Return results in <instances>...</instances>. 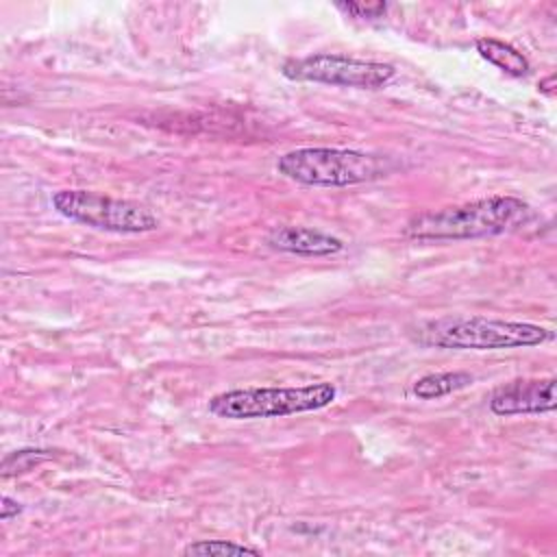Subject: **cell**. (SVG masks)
Masks as SVG:
<instances>
[{
	"instance_id": "obj_1",
	"label": "cell",
	"mask_w": 557,
	"mask_h": 557,
	"mask_svg": "<svg viewBox=\"0 0 557 557\" xmlns=\"http://www.w3.org/2000/svg\"><path fill=\"white\" fill-rule=\"evenodd\" d=\"M411 337L429 348L500 350L540 346L553 339V333L533 322L487 315H442L418 324L411 331Z\"/></svg>"
},
{
	"instance_id": "obj_2",
	"label": "cell",
	"mask_w": 557,
	"mask_h": 557,
	"mask_svg": "<svg viewBox=\"0 0 557 557\" xmlns=\"http://www.w3.org/2000/svg\"><path fill=\"white\" fill-rule=\"evenodd\" d=\"M531 207L516 196H490L411 218L405 235L413 239H474L507 233L527 222Z\"/></svg>"
},
{
	"instance_id": "obj_3",
	"label": "cell",
	"mask_w": 557,
	"mask_h": 557,
	"mask_svg": "<svg viewBox=\"0 0 557 557\" xmlns=\"http://www.w3.org/2000/svg\"><path fill=\"white\" fill-rule=\"evenodd\" d=\"M276 170L311 187H348L385 176L392 165L374 154L348 148H296L278 157Z\"/></svg>"
},
{
	"instance_id": "obj_4",
	"label": "cell",
	"mask_w": 557,
	"mask_h": 557,
	"mask_svg": "<svg viewBox=\"0 0 557 557\" xmlns=\"http://www.w3.org/2000/svg\"><path fill=\"white\" fill-rule=\"evenodd\" d=\"M337 396L333 383H309L298 387H248L228 389L209 400V411L226 420L278 418L329 407Z\"/></svg>"
},
{
	"instance_id": "obj_5",
	"label": "cell",
	"mask_w": 557,
	"mask_h": 557,
	"mask_svg": "<svg viewBox=\"0 0 557 557\" xmlns=\"http://www.w3.org/2000/svg\"><path fill=\"white\" fill-rule=\"evenodd\" d=\"M52 207L72 222L109 233H148L159 226L157 215L144 205L89 189L54 191Z\"/></svg>"
},
{
	"instance_id": "obj_6",
	"label": "cell",
	"mask_w": 557,
	"mask_h": 557,
	"mask_svg": "<svg viewBox=\"0 0 557 557\" xmlns=\"http://www.w3.org/2000/svg\"><path fill=\"white\" fill-rule=\"evenodd\" d=\"M283 76L292 81H313L337 87H359V89H379L385 87L396 70L389 63L366 61L346 54H309L302 59H289L281 67Z\"/></svg>"
},
{
	"instance_id": "obj_7",
	"label": "cell",
	"mask_w": 557,
	"mask_h": 557,
	"mask_svg": "<svg viewBox=\"0 0 557 557\" xmlns=\"http://www.w3.org/2000/svg\"><path fill=\"white\" fill-rule=\"evenodd\" d=\"M555 379H518L496 387L490 409L496 416L546 413L555 409Z\"/></svg>"
},
{
	"instance_id": "obj_8",
	"label": "cell",
	"mask_w": 557,
	"mask_h": 557,
	"mask_svg": "<svg viewBox=\"0 0 557 557\" xmlns=\"http://www.w3.org/2000/svg\"><path fill=\"white\" fill-rule=\"evenodd\" d=\"M268 244L276 250L302 257H326L344 250L339 237L311 226H276L270 231Z\"/></svg>"
},
{
	"instance_id": "obj_9",
	"label": "cell",
	"mask_w": 557,
	"mask_h": 557,
	"mask_svg": "<svg viewBox=\"0 0 557 557\" xmlns=\"http://www.w3.org/2000/svg\"><path fill=\"white\" fill-rule=\"evenodd\" d=\"M476 52L487 59L492 65L500 67L503 72L511 74V76H527L531 65H529V59L518 52L513 46L500 41V39H494V37H483V39H476Z\"/></svg>"
},
{
	"instance_id": "obj_10",
	"label": "cell",
	"mask_w": 557,
	"mask_h": 557,
	"mask_svg": "<svg viewBox=\"0 0 557 557\" xmlns=\"http://www.w3.org/2000/svg\"><path fill=\"white\" fill-rule=\"evenodd\" d=\"M472 383V376L468 372H435L424 374L413 383V394L422 400L442 398L446 394L459 392Z\"/></svg>"
},
{
	"instance_id": "obj_11",
	"label": "cell",
	"mask_w": 557,
	"mask_h": 557,
	"mask_svg": "<svg viewBox=\"0 0 557 557\" xmlns=\"http://www.w3.org/2000/svg\"><path fill=\"white\" fill-rule=\"evenodd\" d=\"M183 555L198 557H224V555H261L259 548L248 544H237L228 540H198L183 548Z\"/></svg>"
},
{
	"instance_id": "obj_12",
	"label": "cell",
	"mask_w": 557,
	"mask_h": 557,
	"mask_svg": "<svg viewBox=\"0 0 557 557\" xmlns=\"http://www.w3.org/2000/svg\"><path fill=\"white\" fill-rule=\"evenodd\" d=\"M50 457L48 450H41V448H22V450H15V453H9L4 459H2V476L9 479V476H15V474H24L28 470H33L35 466H39L41 461H46Z\"/></svg>"
},
{
	"instance_id": "obj_13",
	"label": "cell",
	"mask_w": 557,
	"mask_h": 557,
	"mask_svg": "<svg viewBox=\"0 0 557 557\" xmlns=\"http://www.w3.org/2000/svg\"><path fill=\"white\" fill-rule=\"evenodd\" d=\"M337 9L355 17H381L387 9V2H337Z\"/></svg>"
},
{
	"instance_id": "obj_14",
	"label": "cell",
	"mask_w": 557,
	"mask_h": 557,
	"mask_svg": "<svg viewBox=\"0 0 557 557\" xmlns=\"http://www.w3.org/2000/svg\"><path fill=\"white\" fill-rule=\"evenodd\" d=\"M20 511H22V505L17 500H13L11 496H2V505H0V518L2 520H11Z\"/></svg>"
},
{
	"instance_id": "obj_15",
	"label": "cell",
	"mask_w": 557,
	"mask_h": 557,
	"mask_svg": "<svg viewBox=\"0 0 557 557\" xmlns=\"http://www.w3.org/2000/svg\"><path fill=\"white\" fill-rule=\"evenodd\" d=\"M553 83H555V76L550 74L546 81H542V83H540V91H544V94H550V96H553V89H550V85H553Z\"/></svg>"
}]
</instances>
